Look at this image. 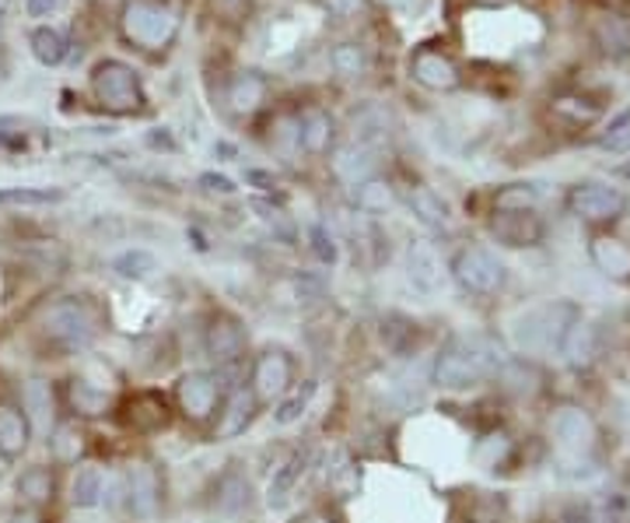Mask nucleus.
<instances>
[{
	"mask_svg": "<svg viewBox=\"0 0 630 523\" xmlns=\"http://www.w3.org/2000/svg\"><path fill=\"white\" fill-rule=\"evenodd\" d=\"M505 348L494 334H456L448 344H441V352L435 355L431 380L441 390H469L480 386L490 376H498L505 369Z\"/></svg>",
	"mask_w": 630,
	"mask_h": 523,
	"instance_id": "nucleus-1",
	"label": "nucleus"
},
{
	"mask_svg": "<svg viewBox=\"0 0 630 523\" xmlns=\"http://www.w3.org/2000/svg\"><path fill=\"white\" fill-rule=\"evenodd\" d=\"M581 320V310L568 299L543 302V306L529 310L515 323V344L522 348L526 355H560L571 326Z\"/></svg>",
	"mask_w": 630,
	"mask_h": 523,
	"instance_id": "nucleus-2",
	"label": "nucleus"
},
{
	"mask_svg": "<svg viewBox=\"0 0 630 523\" xmlns=\"http://www.w3.org/2000/svg\"><path fill=\"white\" fill-rule=\"evenodd\" d=\"M42 338L53 341L57 348H67V352H78V348H88L99 334V310L88 299L67 295L50 302L42 310Z\"/></svg>",
	"mask_w": 630,
	"mask_h": 523,
	"instance_id": "nucleus-3",
	"label": "nucleus"
},
{
	"mask_svg": "<svg viewBox=\"0 0 630 523\" xmlns=\"http://www.w3.org/2000/svg\"><path fill=\"white\" fill-rule=\"evenodd\" d=\"M120 32L141 50H165L179 36V11L169 0H126L120 14Z\"/></svg>",
	"mask_w": 630,
	"mask_h": 523,
	"instance_id": "nucleus-4",
	"label": "nucleus"
},
{
	"mask_svg": "<svg viewBox=\"0 0 630 523\" xmlns=\"http://www.w3.org/2000/svg\"><path fill=\"white\" fill-rule=\"evenodd\" d=\"M550 440L557 446L560 461L571 464V467L596 461L599 429L581 408H557V415L550 419Z\"/></svg>",
	"mask_w": 630,
	"mask_h": 523,
	"instance_id": "nucleus-5",
	"label": "nucleus"
},
{
	"mask_svg": "<svg viewBox=\"0 0 630 523\" xmlns=\"http://www.w3.org/2000/svg\"><path fill=\"white\" fill-rule=\"evenodd\" d=\"M92 92L109 109V113H141L144 109V89L138 71L123 60H102L92 71Z\"/></svg>",
	"mask_w": 630,
	"mask_h": 523,
	"instance_id": "nucleus-6",
	"label": "nucleus"
},
{
	"mask_svg": "<svg viewBox=\"0 0 630 523\" xmlns=\"http://www.w3.org/2000/svg\"><path fill=\"white\" fill-rule=\"evenodd\" d=\"M448 271H453L456 285L469 295H498L508 285V268L487 247H463Z\"/></svg>",
	"mask_w": 630,
	"mask_h": 523,
	"instance_id": "nucleus-7",
	"label": "nucleus"
},
{
	"mask_svg": "<svg viewBox=\"0 0 630 523\" xmlns=\"http://www.w3.org/2000/svg\"><path fill=\"white\" fill-rule=\"evenodd\" d=\"M568 208H571L575 218H581V222H589V225H613L627 214L630 198L620 187L585 180V183H575L568 190Z\"/></svg>",
	"mask_w": 630,
	"mask_h": 523,
	"instance_id": "nucleus-8",
	"label": "nucleus"
},
{
	"mask_svg": "<svg viewBox=\"0 0 630 523\" xmlns=\"http://www.w3.org/2000/svg\"><path fill=\"white\" fill-rule=\"evenodd\" d=\"M224 401V383L217 373H207V369H190L186 376H179L175 383V404H179V415L204 425L211 422Z\"/></svg>",
	"mask_w": 630,
	"mask_h": 523,
	"instance_id": "nucleus-9",
	"label": "nucleus"
},
{
	"mask_svg": "<svg viewBox=\"0 0 630 523\" xmlns=\"http://www.w3.org/2000/svg\"><path fill=\"white\" fill-rule=\"evenodd\" d=\"M490 235L498 239L501 247L522 250V247H539L547 235L543 218L532 208H494L490 218Z\"/></svg>",
	"mask_w": 630,
	"mask_h": 523,
	"instance_id": "nucleus-10",
	"label": "nucleus"
},
{
	"mask_svg": "<svg viewBox=\"0 0 630 523\" xmlns=\"http://www.w3.org/2000/svg\"><path fill=\"white\" fill-rule=\"evenodd\" d=\"M126 503L138 520H154L165 503V482L151 461H133L126 474Z\"/></svg>",
	"mask_w": 630,
	"mask_h": 523,
	"instance_id": "nucleus-11",
	"label": "nucleus"
},
{
	"mask_svg": "<svg viewBox=\"0 0 630 523\" xmlns=\"http://www.w3.org/2000/svg\"><path fill=\"white\" fill-rule=\"evenodd\" d=\"M253 394L256 401H281L291 386H295V362L281 348H266V352L253 362Z\"/></svg>",
	"mask_w": 630,
	"mask_h": 523,
	"instance_id": "nucleus-12",
	"label": "nucleus"
},
{
	"mask_svg": "<svg viewBox=\"0 0 630 523\" xmlns=\"http://www.w3.org/2000/svg\"><path fill=\"white\" fill-rule=\"evenodd\" d=\"M410 78L417 84H424V89H431V92H453V89H459V81H463L456 60L448 57V53H441V50H435V47L414 50V57H410Z\"/></svg>",
	"mask_w": 630,
	"mask_h": 523,
	"instance_id": "nucleus-13",
	"label": "nucleus"
},
{
	"mask_svg": "<svg viewBox=\"0 0 630 523\" xmlns=\"http://www.w3.org/2000/svg\"><path fill=\"white\" fill-rule=\"evenodd\" d=\"M407 278L420 295H438L445 289L441 257L431 243H424V239H414L407 250Z\"/></svg>",
	"mask_w": 630,
	"mask_h": 523,
	"instance_id": "nucleus-14",
	"label": "nucleus"
},
{
	"mask_svg": "<svg viewBox=\"0 0 630 523\" xmlns=\"http://www.w3.org/2000/svg\"><path fill=\"white\" fill-rule=\"evenodd\" d=\"M204 348L221 369H232L245 355V326L232 316H214L204 334Z\"/></svg>",
	"mask_w": 630,
	"mask_h": 523,
	"instance_id": "nucleus-15",
	"label": "nucleus"
},
{
	"mask_svg": "<svg viewBox=\"0 0 630 523\" xmlns=\"http://www.w3.org/2000/svg\"><path fill=\"white\" fill-rule=\"evenodd\" d=\"M120 415H123V425H126V429L141 432V435L162 432V429L169 425V419H172L165 398L154 394V390H141V394H133V398L123 404Z\"/></svg>",
	"mask_w": 630,
	"mask_h": 523,
	"instance_id": "nucleus-16",
	"label": "nucleus"
},
{
	"mask_svg": "<svg viewBox=\"0 0 630 523\" xmlns=\"http://www.w3.org/2000/svg\"><path fill=\"white\" fill-rule=\"evenodd\" d=\"M256 394H253V386H232L228 390V398L221 401V422H217V440H235V435H242L245 429L253 425L256 419Z\"/></svg>",
	"mask_w": 630,
	"mask_h": 523,
	"instance_id": "nucleus-17",
	"label": "nucleus"
},
{
	"mask_svg": "<svg viewBox=\"0 0 630 523\" xmlns=\"http://www.w3.org/2000/svg\"><path fill=\"white\" fill-rule=\"evenodd\" d=\"M589 257L599 268L602 278L617 281V285H630V243L620 235H592Z\"/></svg>",
	"mask_w": 630,
	"mask_h": 523,
	"instance_id": "nucleus-18",
	"label": "nucleus"
},
{
	"mask_svg": "<svg viewBox=\"0 0 630 523\" xmlns=\"http://www.w3.org/2000/svg\"><path fill=\"white\" fill-rule=\"evenodd\" d=\"M21 411L35 435H50L57 429V398L47 380H29L21 386Z\"/></svg>",
	"mask_w": 630,
	"mask_h": 523,
	"instance_id": "nucleus-19",
	"label": "nucleus"
},
{
	"mask_svg": "<svg viewBox=\"0 0 630 523\" xmlns=\"http://www.w3.org/2000/svg\"><path fill=\"white\" fill-rule=\"evenodd\" d=\"M32 443V425L26 411L14 404H0V456L4 461H18Z\"/></svg>",
	"mask_w": 630,
	"mask_h": 523,
	"instance_id": "nucleus-20",
	"label": "nucleus"
},
{
	"mask_svg": "<svg viewBox=\"0 0 630 523\" xmlns=\"http://www.w3.org/2000/svg\"><path fill=\"white\" fill-rule=\"evenodd\" d=\"M295 127H298V148H305L308 155H323V151H329L336 130H333V117L326 109H319V105L305 109Z\"/></svg>",
	"mask_w": 630,
	"mask_h": 523,
	"instance_id": "nucleus-21",
	"label": "nucleus"
},
{
	"mask_svg": "<svg viewBox=\"0 0 630 523\" xmlns=\"http://www.w3.org/2000/svg\"><path fill=\"white\" fill-rule=\"evenodd\" d=\"M333 172H336V177H341L344 183H350V187L365 183V180L375 177V151L354 141V144L341 148V151L333 155Z\"/></svg>",
	"mask_w": 630,
	"mask_h": 523,
	"instance_id": "nucleus-22",
	"label": "nucleus"
},
{
	"mask_svg": "<svg viewBox=\"0 0 630 523\" xmlns=\"http://www.w3.org/2000/svg\"><path fill=\"white\" fill-rule=\"evenodd\" d=\"M407 208H410V214L417 218L424 229H431V232L448 229V204L438 198L431 187H410Z\"/></svg>",
	"mask_w": 630,
	"mask_h": 523,
	"instance_id": "nucleus-23",
	"label": "nucleus"
},
{
	"mask_svg": "<svg viewBox=\"0 0 630 523\" xmlns=\"http://www.w3.org/2000/svg\"><path fill=\"white\" fill-rule=\"evenodd\" d=\"M308 467V453L305 450H295L287 456V461L274 471V477H270V489H266V503L270 506H284L287 495L295 492V485L302 482V474Z\"/></svg>",
	"mask_w": 630,
	"mask_h": 523,
	"instance_id": "nucleus-24",
	"label": "nucleus"
},
{
	"mask_svg": "<svg viewBox=\"0 0 630 523\" xmlns=\"http://www.w3.org/2000/svg\"><path fill=\"white\" fill-rule=\"evenodd\" d=\"M263 102H266V78H263V74L245 71V74H238V78L228 84V105H232V113L250 117V113H256Z\"/></svg>",
	"mask_w": 630,
	"mask_h": 523,
	"instance_id": "nucleus-25",
	"label": "nucleus"
},
{
	"mask_svg": "<svg viewBox=\"0 0 630 523\" xmlns=\"http://www.w3.org/2000/svg\"><path fill=\"white\" fill-rule=\"evenodd\" d=\"M67 398H71V408L84 419H102V415H109V408H112V398L105 394L102 386L88 383V380H78V376L71 380V386H67Z\"/></svg>",
	"mask_w": 630,
	"mask_h": 523,
	"instance_id": "nucleus-26",
	"label": "nucleus"
},
{
	"mask_svg": "<svg viewBox=\"0 0 630 523\" xmlns=\"http://www.w3.org/2000/svg\"><path fill=\"white\" fill-rule=\"evenodd\" d=\"M550 113L560 120V123H568V127H589L602 117V105L592 102V99H585V95H557L550 102Z\"/></svg>",
	"mask_w": 630,
	"mask_h": 523,
	"instance_id": "nucleus-27",
	"label": "nucleus"
},
{
	"mask_svg": "<svg viewBox=\"0 0 630 523\" xmlns=\"http://www.w3.org/2000/svg\"><path fill=\"white\" fill-rule=\"evenodd\" d=\"M18 495L32 506H50L57 495V477L50 467H29L18 477Z\"/></svg>",
	"mask_w": 630,
	"mask_h": 523,
	"instance_id": "nucleus-28",
	"label": "nucleus"
},
{
	"mask_svg": "<svg viewBox=\"0 0 630 523\" xmlns=\"http://www.w3.org/2000/svg\"><path fill=\"white\" fill-rule=\"evenodd\" d=\"M596 42H599L602 53H610V57H617V60L627 57V53H630V21H627V18H617V14L599 18Z\"/></svg>",
	"mask_w": 630,
	"mask_h": 523,
	"instance_id": "nucleus-29",
	"label": "nucleus"
},
{
	"mask_svg": "<svg viewBox=\"0 0 630 523\" xmlns=\"http://www.w3.org/2000/svg\"><path fill=\"white\" fill-rule=\"evenodd\" d=\"M102 495H105V477L99 467H81L74 474V482H71V503L78 510H95L102 503Z\"/></svg>",
	"mask_w": 630,
	"mask_h": 523,
	"instance_id": "nucleus-30",
	"label": "nucleus"
},
{
	"mask_svg": "<svg viewBox=\"0 0 630 523\" xmlns=\"http://www.w3.org/2000/svg\"><path fill=\"white\" fill-rule=\"evenodd\" d=\"M63 201V190L50 187H8L0 190V208H50Z\"/></svg>",
	"mask_w": 630,
	"mask_h": 523,
	"instance_id": "nucleus-31",
	"label": "nucleus"
},
{
	"mask_svg": "<svg viewBox=\"0 0 630 523\" xmlns=\"http://www.w3.org/2000/svg\"><path fill=\"white\" fill-rule=\"evenodd\" d=\"M354 204L357 211H365V214H382V211H389L396 204V193L386 180H365V183H357L354 187Z\"/></svg>",
	"mask_w": 630,
	"mask_h": 523,
	"instance_id": "nucleus-32",
	"label": "nucleus"
},
{
	"mask_svg": "<svg viewBox=\"0 0 630 523\" xmlns=\"http://www.w3.org/2000/svg\"><path fill=\"white\" fill-rule=\"evenodd\" d=\"M312 394H315V383H312V380H308L305 386H291L287 394L277 401V408H274V422H277V425H295V422H302L305 411H308V404H312Z\"/></svg>",
	"mask_w": 630,
	"mask_h": 523,
	"instance_id": "nucleus-33",
	"label": "nucleus"
},
{
	"mask_svg": "<svg viewBox=\"0 0 630 523\" xmlns=\"http://www.w3.org/2000/svg\"><path fill=\"white\" fill-rule=\"evenodd\" d=\"M32 57L42 63V68H57V63L67 57V39L60 29H50V26H42L32 32Z\"/></svg>",
	"mask_w": 630,
	"mask_h": 523,
	"instance_id": "nucleus-34",
	"label": "nucleus"
},
{
	"mask_svg": "<svg viewBox=\"0 0 630 523\" xmlns=\"http://www.w3.org/2000/svg\"><path fill=\"white\" fill-rule=\"evenodd\" d=\"M217 510L221 513H242L245 506H250V482L238 474V471H228L217 482Z\"/></svg>",
	"mask_w": 630,
	"mask_h": 523,
	"instance_id": "nucleus-35",
	"label": "nucleus"
},
{
	"mask_svg": "<svg viewBox=\"0 0 630 523\" xmlns=\"http://www.w3.org/2000/svg\"><path fill=\"white\" fill-rule=\"evenodd\" d=\"M112 271H116L120 278H126V281H148L154 271H158V257L151 253V250H126V253H120L116 260H112Z\"/></svg>",
	"mask_w": 630,
	"mask_h": 523,
	"instance_id": "nucleus-36",
	"label": "nucleus"
},
{
	"mask_svg": "<svg viewBox=\"0 0 630 523\" xmlns=\"http://www.w3.org/2000/svg\"><path fill=\"white\" fill-rule=\"evenodd\" d=\"M354 134H357V144H365V148H378V144H386L389 141V130H386V117H382V109H365L362 117L354 120Z\"/></svg>",
	"mask_w": 630,
	"mask_h": 523,
	"instance_id": "nucleus-37",
	"label": "nucleus"
},
{
	"mask_svg": "<svg viewBox=\"0 0 630 523\" xmlns=\"http://www.w3.org/2000/svg\"><path fill=\"white\" fill-rule=\"evenodd\" d=\"M50 446H53V453L60 456V461H78V456L84 453V435L74 425H57L50 432Z\"/></svg>",
	"mask_w": 630,
	"mask_h": 523,
	"instance_id": "nucleus-38",
	"label": "nucleus"
},
{
	"mask_svg": "<svg viewBox=\"0 0 630 523\" xmlns=\"http://www.w3.org/2000/svg\"><path fill=\"white\" fill-rule=\"evenodd\" d=\"M539 190L532 183H508L494 193V204L498 208H536Z\"/></svg>",
	"mask_w": 630,
	"mask_h": 523,
	"instance_id": "nucleus-39",
	"label": "nucleus"
},
{
	"mask_svg": "<svg viewBox=\"0 0 630 523\" xmlns=\"http://www.w3.org/2000/svg\"><path fill=\"white\" fill-rule=\"evenodd\" d=\"M396 323H399V326H386V323H382V338H386L389 352L410 355V348L417 344V323H410V320H396Z\"/></svg>",
	"mask_w": 630,
	"mask_h": 523,
	"instance_id": "nucleus-40",
	"label": "nucleus"
},
{
	"mask_svg": "<svg viewBox=\"0 0 630 523\" xmlns=\"http://www.w3.org/2000/svg\"><path fill=\"white\" fill-rule=\"evenodd\" d=\"M333 68H336V74H344V78L365 74V53L357 50L354 42H341V47L333 50Z\"/></svg>",
	"mask_w": 630,
	"mask_h": 523,
	"instance_id": "nucleus-41",
	"label": "nucleus"
},
{
	"mask_svg": "<svg viewBox=\"0 0 630 523\" xmlns=\"http://www.w3.org/2000/svg\"><path fill=\"white\" fill-rule=\"evenodd\" d=\"M599 144L610 148V151H630V109L610 123V130L599 138Z\"/></svg>",
	"mask_w": 630,
	"mask_h": 523,
	"instance_id": "nucleus-42",
	"label": "nucleus"
},
{
	"mask_svg": "<svg viewBox=\"0 0 630 523\" xmlns=\"http://www.w3.org/2000/svg\"><path fill=\"white\" fill-rule=\"evenodd\" d=\"M253 208L260 211V218L263 222L274 229L277 235H284V239H291V222L284 218V208H277V204H270V201H253Z\"/></svg>",
	"mask_w": 630,
	"mask_h": 523,
	"instance_id": "nucleus-43",
	"label": "nucleus"
},
{
	"mask_svg": "<svg viewBox=\"0 0 630 523\" xmlns=\"http://www.w3.org/2000/svg\"><path fill=\"white\" fill-rule=\"evenodd\" d=\"M312 250H315V257L323 260V264H333V260H336V243H333V235L323 225L312 229Z\"/></svg>",
	"mask_w": 630,
	"mask_h": 523,
	"instance_id": "nucleus-44",
	"label": "nucleus"
},
{
	"mask_svg": "<svg viewBox=\"0 0 630 523\" xmlns=\"http://www.w3.org/2000/svg\"><path fill=\"white\" fill-rule=\"evenodd\" d=\"M200 187L211 193H235V183L228 177H217V172H204V177H200Z\"/></svg>",
	"mask_w": 630,
	"mask_h": 523,
	"instance_id": "nucleus-45",
	"label": "nucleus"
},
{
	"mask_svg": "<svg viewBox=\"0 0 630 523\" xmlns=\"http://www.w3.org/2000/svg\"><path fill=\"white\" fill-rule=\"evenodd\" d=\"M365 8V0H326V11L336 14V18H350Z\"/></svg>",
	"mask_w": 630,
	"mask_h": 523,
	"instance_id": "nucleus-46",
	"label": "nucleus"
},
{
	"mask_svg": "<svg viewBox=\"0 0 630 523\" xmlns=\"http://www.w3.org/2000/svg\"><path fill=\"white\" fill-rule=\"evenodd\" d=\"M67 4V0H29V14L32 18H47L53 11H60Z\"/></svg>",
	"mask_w": 630,
	"mask_h": 523,
	"instance_id": "nucleus-47",
	"label": "nucleus"
},
{
	"mask_svg": "<svg viewBox=\"0 0 630 523\" xmlns=\"http://www.w3.org/2000/svg\"><path fill=\"white\" fill-rule=\"evenodd\" d=\"M245 183H253V187H260V190H274V187H277L274 172H263V169H250V172H245Z\"/></svg>",
	"mask_w": 630,
	"mask_h": 523,
	"instance_id": "nucleus-48",
	"label": "nucleus"
},
{
	"mask_svg": "<svg viewBox=\"0 0 630 523\" xmlns=\"http://www.w3.org/2000/svg\"><path fill=\"white\" fill-rule=\"evenodd\" d=\"M382 4H386L389 11L410 14V11H417V8H420V0H382Z\"/></svg>",
	"mask_w": 630,
	"mask_h": 523,
	"instance_id": "nucleus-49",
	"label": "nucleus"
},
{
	"mask_svg": "<svg viewBox=\"0 0 630 523\" xmlns=\"http://www.w3.org/2000/svg\"><path fill=\"white\" fill-rule=\"evenodd\" d=\"M8 523H47V520H42V516H39L35 510H18V513H14V516L8 520Z\"/></svg>",
	"mask_w": 630,
	"mask_h": 523,
	"instance_id": "nucleus-50",
	"label": "nucleus"
},
{
	"mask_svg": "<svg viewBox=\"0 0 630 523\" xmlns=\"http://www.w3.org/2000/svg\"><path fill=\"white\" fill-rule=\"evenodd\" d=\"M8 11H11V0H0V29H4V21H8Z\"/></svg>",
	"mask_w": 630,
	"mask_h": 523,
	"instance_id": "nucleus-51",
	"label": "nucleus"
},
{
	"mask_svg": "<svg viewBox=\"0 0 630 523\" xmlns=\"http://www.w3.org/2000/svg\"><path fill=\"white\" fill-rule=\"evenodd\" d=\"M617 177H623V180H630V159H627L623 165H617Z\"/></svg>",
	"mask_w": 630,
	"mask_h": 523,
	"instance_id": "nucleus-52",
	"label": "nucleus"
},
{
	"mask_svg": "<svg viewBox=\"0 0 630 523\" xmlns=\"http://www.w3.org/2000/svg\"><path fill=\"white\" fill-rule=\"evenodd\" d=\"M305 523H329V520H326V516H319V513H312V516H308Z\"/></svg>",
	"mask_w": 630,
	"mask_h": 523,
	"instance_id": "nucleus-53",
	"label": "nucleus"
}]
</instances>
